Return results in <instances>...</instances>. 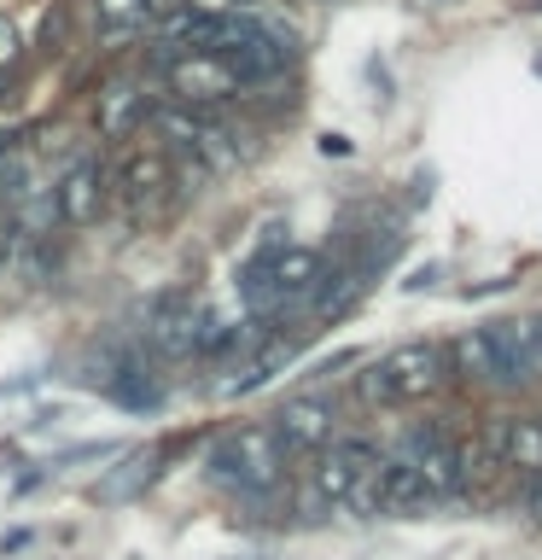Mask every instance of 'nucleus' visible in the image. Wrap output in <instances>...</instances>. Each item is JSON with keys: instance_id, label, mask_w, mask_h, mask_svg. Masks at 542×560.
Returning a JSON list of instances; mask_svg holds the SVG:
<instances>
[{"instance_id": "f8f14e48", "label": "nucleus", "mask_w": 542, "mask_h": 560, "mask_svg": "<svg viewBox=\"0 0 542 560\" xmlns=\"http://www.w3.org/2000/svg\"><path fill=\"white\" fill-rule=\"evenodd\" d=\"M437 497L432 485L414 472V462H402V455H385L379 462V479H374V508L379 514H426Z\"/></svg>"}, {"instance_id": "7ed1b4c3", "label": "nucleus", "mask_w": 542, "mask_h": 560, "mask_svg": "<svg viewBox=\"0 0 542 560\" xmlns=\"http://www.w3.org/2000/svg\"><path fill=\"white\" fill-rule=\"evenodd\" d=\"M385 455L367 438H332L309 467V490L327 508H350V514H379L374 508V479H379Z\"/></svg>"}, {"instance_id": "4468645a", "label": "nucleus", "mask_w": 542, "mask_h": 560, "mask_svg": "<svg viewBox=\"0 0 542 560\" xmlns=\"http://www.w3.org/2000/svg\"><path fill=\"white\" fill-rule=\"evenodd\" d=\"M496 455L519 472H542V420H507L496 432Z\"/></svg>"}, {"instance_id": "2eb2a0df", "label": "nucleus", "mask_w": 542, "mask_h": 560, "mask_svg": "<svg viewBox=\"0 0 542 560\" xmlns=\"http://www.w3.org/2000/svg\"><path fill=\"white\" fill-rule=\"evenodd\" d=\"M286 362H292V345H269V350H257V357L245 362L234 380H222V392H227V397H239V392H257V385H269V380L280 374V368H286Z\"/></svg>"}, {"instance_id": "f03ea898", "label": "nucleus", "mask_w": 542, "mask_h": 560, "mask_svg": "<svg viewBox=\"0 0 542 560\" xmlns=\"http://www.w3.org/2000/svg\"><path fill=\"white\" fill-rule=\"evenodd\" d=\"M210 479L234 497H269L286 479V444L274 427H234L210 450Z\"/></svg>"}, {"instance_id": "6ab92c4d", "label": "nucleus", "mask_w": 542, "mask_h": 560, "mask_svg": "<svg viewBox=\"0 0 542 560\" xmlns=\"http://www.w3.org/2000/svg\"><path fill=\"white\" fill-rule=\"evenodd\" d=\"M7 152H12V135H7V129H0V158H7Z\"/></svg>"}, {"instance_id": "9d476101", "label": "nucleus", "mask_w": 542, "mask_h": 560, "mask_svg": "<svg viewBox=\"0 0 542 560\" xmlns=\"http://www.w3.org/2000/svg\"><path fill=\"white\" fill-rule=\"evenodd\" d=\"M199 332H204V310L192 292H164L146 310V345L157 357H199Z\"/></svg>"}, {"instance_id": "ddd939ff", "label": "nucleus", "mask_w": 542, "mask_h": 560, "mask_svg": "<svg viewBox=\"0 0 542 560\" xmlns=\"http://www.w3.org/2000/svg\"><path fill=\"white\" fill-rule=\"evenodd\" d=\"M146 117H152V105H146V94H140V82H111V88H99V105H94V129H99V140H129Z\"/></svg>"}, {"instance_id": "dca6fc26", "label": "nucleus", "mask_w": 542, "mask_h": 560, "mask_svg": "<svg viewBox=\"0 0 542 560\" xmlns=\"http://www.w3.org/2000/svg\"><path fill=\"white\" fill-rule=\"evenodd\" d=\"M105 42H129V35L152 18V0H94Z\"/></svg>"}, {"instance_id": "6e6552de", "label": "nucleus", "mask_w": 542, "mask_h": 560, "mask_svg": "<svg viewBox=\"0 0 542 560\" xmlns=\"http://www.w3.org/2000/svg\"><path fill=\"white\" fill-rule=\"evenodd\" d=\"M105 199H111V164L105 158H76L59 182H52V205H59V222L64 228H87V222H99V210Z\"/></svg>"}, {"instance_id": "0eeeda50", "label": "nucleus", "mask_w": 542, "mask_h": 560, "mask_svg": "<svg viewBox=\"0 0 542 560\" xmlns=\"http://www.w3.org/2000/svg\"><path fill=\"white\" fill-rule=\"evenodd\" d=\"M402 462H414V472L432 485V497H461L467 490V450L455 444L449 432H432V427H420L402 438Z\"/></svg>"}, {"instance_id": "f3484780", "label": "nucleus", "mask_w": 542, "mask_h": 560, "mask_svg": "<svg viewBox=\"0 0 542 560\" xmlns=\"http://www.w3.org/2000/svg\"><path fill=\"white\" fill-rule=\"evenodd\" d=\"M12 70H17V30L0 18V82H12Z\"/></svg>"}, {"instance_id": "39448f33", "label": "nucleus", "mask_w": 542, "mask_h": 560, "mask_svg": "<svg viewBox=\"0 0 542 560\" xmlns=\"http://www.w3.org/2000/svg\"><path fill=\"white\" fill-rule=\"evenodd\" d=\"M444 380H449V350L414 339V345H402V350H391V357H379L367 368L362 392L374 402H420V397L444 392Z\"/></svg>"}, {"instance_id": "412c9836", "label": "nucleus", "mask_w": 542, "mask_h": 560, "mask_svg": "<svg viewBox=\"0 0 542 560\" xmlns=\"http://www.w3.org/2000/svg\"><path fill=\"white\" fill-rule=\"evenodd\" d=\"M437 7H444V0H437Z\"/></svg>"}, {"instance_id": "a211bd4d", "label": "nucleus", "mask_w": 542, "mask_h": 560, "mask_svg": "<svg viewBox=\"0 0 542 560\" xmlns=\"http://www.w3.org/2000/svg\"><path fill=\"white\" fill-rule=\"evenodd\" d=\"M531 514L542 520V472H531Z\"/></svg>"}, {"instance_id": "20e7f679", "label": "nucleus", "mask_w": 542, "mask_h": 560, "mask_svg": "<svg viewBox=\"0 0 542 560\" xmlns=\"http://www.w3.org/2000/svg\"><path fill=\"white\" fill-rule=\"evenodd\" d=\"M152 129L164 135L169 158H192L204 170H227L239 158V140L222 117H210V105H187V100H164L152 105Z\"/></svg>"}, {"instance_id": "423d86ee", "label": "nucleus", "mask_w": 542, "mask_h": 560, "mask_svg": "<svg viewBox=\"0 0 542 560\" xmlns=\"http://www.w3.org/2000/svg\"><path fill=\"white\" fill-rule=\"evenodd\" d=\"M164 82H169V94L187 100V105H216V100L245 94L222 52H169V59H164Z\"/></svg>"}, {"instance_id": "9b49d317", "label": "nucleus", "mask_w": 542, "mask_h": 560, "mask_svg": "<svg viewBox=\"0 0 542 560\" xmlns=\"http://www.w3.org/2000/svg\"><path fill=\"white\" fill-rule=\"evenodd\" d=\"M274 432L286 455H321L332 438H339V415H332L327 397H292L286 409L274 415Z\"/></svg>"}, {"instance_id": "aec40b11", "label": "nucleus", "mask_w": 542, "mask_h": 560, "mask_svg": "<svg viewBox=\"0 0 542 560\" xmlns=\"http://www.w3.org/2000/svg\"><path fill=\"white\" fill-rule=\"evenodd\" d=\"M537 339H542V315H537Z\"/></svg>"}, {"instance_id": "1a4fd4ad", "label": "nucleus", "mask_w": 542, "mask_h": 560, "mask_svg": "<svg viewBox=\"0 0 542 560\" xmlns=\"http://www.w3.org/2000/svg\"><path fill=\"white\" fill-rule=\"evenodd\" d=\"M111 187H117V199L134 210V217H146V210H157L169 199V187H175V170H169V152L164 147H134L122 164L111 170Z\"/></svg>"}, {"instance_id": "f257e3e1", "label": "nucleus", "mask_w": 542, "mask_h": 560, "mask_svg": "<svg viewBox=\"0 0 542 560\" xmlns=\"http://www.w3.org/2000/svg\"><path fill=\"white\" fill-rule=\"evenodd\" d=\"M321 257L304 252V245H269L239 269V298L251 315H280L292 304H315V287H321Z\"/></svg>"}]
</instances>
